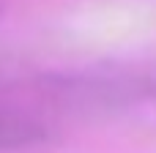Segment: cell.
I'll list each match as a JSON object with an SVG mask.
<instances>
[{"label":"cell","instance_id":"2","mask_svg":"<svg viewBox=\"0 0 156 153\" xmlns=\"http://www.w3.org/2000/svg\"><path fill=\"white\" fill-rule=\"evenodd\" d=\"M55 142V126L38 112L0 101V153H36Z\"/></svg>","mask_w":156,"mask_h":153},{"label":"cell","instance_id":"1","mask_svg":"<svg viewBox=\"0 0 156 153\" xmlns=\"http://www.w3.org/2000/svg\"><path fill=\"white\" fill-rule=\"evenodd\" d=\"M22 90L82 112H156V77L140 71H49Z\"/></svg>","mask_w":156,"mask_h":153}]
</instances>
